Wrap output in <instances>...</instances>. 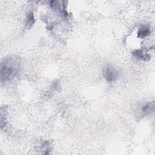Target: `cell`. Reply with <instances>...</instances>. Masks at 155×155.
Returning a JSON list of instances; mask_svg holds the SVG:
<instances>
[{
    "instance_id": "277c9868",
    "label": "cell",
    "mask_w": 155,
    "mask_h": 155,
    "mask_svg": "<svg viewBox=\"0 0 155 155\" xmlns=\"http://www.w3.org/2000/svg\"><path fill=\"white\" fill-rule=\"evenodd\" d=\"M134 56L136 58L138 59H141V60H146L147 58L149 59L150 56L148 54H144L142 50H136L133 53Z\"/></svg>"
},
{
    "instance_id": "6da1fadb",
    "label": "cell",
    "mask_w": 155,
    "mask_h": 155,
    "mask_svg": "<svg viewBox=\"0 0 155 155\" xmlns=\"http://www.w3.org/2000/svg\"><path fill=\"white\" fill-rule=\"evenodd\" d=\"M20 67V62L18 58H9L2 61L1 65V80H9L16 76Z\"/></svg>"
},
{
    "instance_id": "8992f818",
    "label": "cell",
    "mask_w": 155,
    "mask_h": 155,
    "mask_svg": "<svg viewBox=\"0 0 155 155\" xmlns=\"http://www.w3.org/2000/svg\"><path fill=\"white\" fill-rule=\"evenodd\" d=\"M150 110H151V104H148L145 105L143 107L142 112L143 113L145 114H147L150 113Z\"/></svg>"
},
{
    "instance_id": "3957f363",
    "label": "cell",
    "mask_w": 155,
    "mask_h": 155,
    "mask_svg": "<svg viewBox=\"0 0 155 155\" xmlns=\"http://www.w3.org/2000/svg\"><path fill=\"white\" fill-rule=\"evenodd\" d=\"M150 33V28L146 25H142L140 27L137 31V37L140 38H143L148 36Z\"/></svg>"
},
{
    "instance_id": "7a4b0ae2",
    "label": "cell",
    "mask_w": 155,
    "mask_h": 155,
    "mask_svg": "<svg viewBox=\"0 0 155 155\" xmlns=\"http://www.w3.org/2000/svg\"><path fill=\"white\" fill-rule=\"evenodd\" d=\"M104 76L108 82H113L117 79L119 71L111 65H107L104 70Z\"/></svg>"
},
{
    "instance_id": "5b68a950",
    "label": "cell",
    "mask_w": 155,
    "mask_h": 155,
    "mask_svg": "<svg viewBox=\"0 0 155 155\" xmlns=\"http://www.w3.org/2000/svg\"><path fill=\"white\" fill-rule=\"evenodd\" d=\"M26 25H28V27L30 28L31 25H33V22H34V16H33V13H28V15H27V18H26Z\"/></svg>"
}]
</instances>
